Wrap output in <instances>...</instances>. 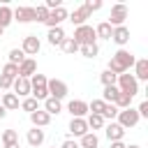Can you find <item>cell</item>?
Returning <instances> with one entry per match:
<instances>
[{
    "label": "cell",
    "instance_id": "23",
    "mask_svg": "<svg viewBox=\"0 0 148 148\" xmlns=\"http://www.w3.org/2000/svg\"><path fill=\"white\" fill-rule=\"evenodd\" d=\"M44 111H46L49 116H58V113L62 111V102H60V99H53V97H46V99H44Z\"/></svg>",
    "mask_w": 148,
    "mask_h": 148
},
{
    "label": "cell",
    "instance_id": "22",
    "mask_svg": "<svg viewBox=\"0 0 148 148\" xmlns=\"http://www.w3.org/2000/svg\"><path fill=\"white\" fill-rule=\"evenodd\" d=\"M0 104L5 106V111H16V109L21 106V102H18V97H16L14 92H2Z\"/></svg>",
    "mask_w": 148,
    "mask_h": 148
},
{
    "label": "cell",
    "instance_id": "38",
    "mask_svg": "<svg viewBox=\"0 0 148 148\" xmlns=\"http://www.w3.org/2000/svg\"><path fill=\"white\" fill-rule=\"evenodd\" d=\"M46 18H49V9H46L44 5H37V7H35V21H37V23H44Z\"/></svg>",
    "mask_w": 148,
    "mask_h": 148
},
{
    "label": "cell",
    "instance_id": "41",
    "mask_svg": "<svg viewBox=\"0 0 148 148\" xmlns=\"http://www.w3.org/2000/svg\"><path fill=\"white\" fill-rule=\"evenodd\" d=\"M136 113H139V118H148V102H146V99L136 106Z\"/></svg>",
    "mask_w": 148,
    "mask_h": 148
},
{
    "label": "cell",
    "instance_id": "8",
    "mask_svg": "<svg viewBox=\"0 0 148 148\" xmlns=\"http://www.w3.org/2000/svg\"><path fill=\"white\" fill-rule=\"evenodd\" d=\"M39 49H42V42H39V37H37V35H25V37H23L21 51L25 53V58L37 56V53H39Z\"/></svg>",
    "mask_w": 148,
    "mask_h": 148
},
{
    "label": "cell",
    "instance_id": "2",
    "mask_svg": "<svg viewBox=\"0 0 148 148\" xmlns=\"http://www.w3.org/2000/svg\"><path fill=\"white\" fill-rule=\"evenodd\" d=\"M49 79L44 74H32L30 76V97H35L37 102H44L49 97V88H46Z\"/></svg>",
    "mask_w": 148,
    "mask_h": 148
},
{
    "label": "cell",
    "instance_id": "25",
    "mask_svg": "<svg viewBox=\"0 0 148 148\" xmlns=\"http://www.w3.org/2000/svg\"><path fill=\"white\" fill-rule=\"evenodd\" d=\"M79 148H99V139H97V134H95V132L83 134L81 141H79Z\"/></svg>",
    "mask_w": 148,
    "mask_h": 148
},
{
    "label": "cell",
    "instance_id": "16",
    "mask_svg": "<svg viewBox=\"0 0 148 148\" xmlns=\"http://www.w3.org/2000/svg\"><path fill=\"white\" fill-rule=\"evenodd\" d=\"M67 18L74 23V28H79V25H86V21L90 18V14H88V9L81 5V7H76L74 12H69V14H67Z\"/></svg>",
    "mask_w": 148,
    "mask_h": 148
},
{
    "label": "cell",
    "instance_id": "46",
    "mask_svg": "<svg viewBox=\"0 0 148 148\" xmlns=\"http://www.w3.org/2000/svg\"><path fill=\"white\" fill-rule=\"evenodd\" d=\"M5 116H7V111H5V106H2V104H0V120H2V118H5Z\"/></svg>",
    "mask_w": 148,
    "mask_h": 148
},
{
    "label": "cell",
    "instance_id": "49",
    "mask_svg": "<svg viewBox=\"0 0 148 148\" xmlns=\"http://www.w3.org/2000/svg\"><path fill=\"white\" fill-rule=\"evenodd\" d=\"M0 97H2V90H0Z\"/></svg>",
    "mask_w": 148,
    "mask_h": 148
},
{
    "label": "cell",
    "instance_id": "42",
    "mask_svg": "<svg viewBox=\"0 0 148 148\" xmlns=\"http://www.w3.org/2000/svg\"><path fill=\"white\" fill-rule=\"evenodd\" d=\"M12 83H14L12 79H7V76H2V74H0V90H2V92H7V90L12 88Z\"/></svg>",
    "mask_w": 148,
    "mask_h": 148
},
{
    "label": "cell",
    "instance_id": "6",
    "mask_svg": "<svg viewBox=\"0 0 148 148\" xmlns=\"http://www.w3.org/2000/svg\"><path fill=\"white\" fill-rule=\"evenodd\" d=\"M125 18H127V5L125 2H116L111 7V14H109V25L111 28H118V25H125Z\"/></svg>",
    "mask_w": 148,
    "mask_h": 148
},
{
    "label": "cell",
    "instance_id": "18",
    "mask_svg": "<svg viewBox=\"0 0 148 148\" xmlns=\"http://www.w3.org/2000/svg\"><path fill=\"white\" fill-rule=\"evenodd\" d=\"M65 30H62V25H58V28H49V32H46V42L51 44V46H62V42H65Z\"/></svg>",
    "mask_w": 148,
    "mask_h": 148
},
{
    "label": "cell",
    "instance_id": "50",
    "mask_svg": "<svg viewBox=\"0 0 148 148\" xmlns=\"http://www.w3.org/2000/svg\"><path fill=\"white\" fill-rule=\"evenodd\" d=\"M53 148H56V146H53Z\"/></svg>",
    "mask_w": 148,
    "mask_h": 148
},
{
    "label": "cell",
    "instance_id": "14",
    "mask_svg": "<svg viewBox=\"0 0 148 148\" xmlns=\"http://www.w3.org/2000/svg\"><path fill=\"white\" fill-rule=\"evenodd\" d=\"M67 130H69V134H72V136H79V139H81L83 134H88V132H90V130H88V123H86V118H72Z\"/></svg>",
    "mask_w": 148,
    "mask_h": 148
},
{
    "label": "cell",
    "instance_id": "4",
    "mask_svg": "<svg viewBox=\"0 0 148 148\" xmlns=\"http://www.w3.org/2000/svg\"><path fill=\"white\" fill-rule=\"evenodd\" d=\"M79 46H86V44H97V37H95V28L92 25H79L74 28V37H72Z\"/></svg>",
    "mask_w": 148,
    "mask_h": 148
},
{
    "label": "cell",
    "instance_id": "17",
    "mask_svg": "<svg viewBox=\"0 0 148 148\" xmlns=\"http://www.w3.org/2000/svg\"><path fill=\"white\" fill-rule=\"evenodd\" d=\"M111 39H113L120 49H125V44H130V28H127V25H118V28H113Z\"/></svg>",
    "mask_w": 148,
    "mask_h": 148
},
{
    "label": "cell",
    "instance_id": "40",
    "mask_svg": "<svg viewBox=\"0 0 148 148\" xmlns=\"http://www.w3.org/2000/svg\"><path fill=\"white\" fill-rule=\"evenodd\" d=\"M83 7L88 9V14H92V12L102 9V0H86V2H83Z\"/></svg>",
    "mask_w": 148,
    "mask_h": 148
},
{
    "label": "cell",
    "instance_id": "33",
    "mask_svg": "<svg viewBox=\"0 0 148 148\" xmlns=\"http://www.w3.org/2000/svg\"><path fill=\"white\" fill-rule=\"evenodd\" d=\"M21 109H23V111H28V116H30L32 111H37V109H39V102H37L35 97H25V99L21 102Z\"/></svg>",
    "mask_w": 148,
    "mask_h": 148
},
{
    "label": "cell",
    "instance_id": "43",
    "mask_svg": "<svg viewBox=\"0 0 148 148\" xmlns=\"http://www.w3.org/2000/svg\"><path fill=\"white\" fill-rule=\"evenodd\" d=\"M60 148H79V141H74V139H65V141L60 143Z\"/></svg>",
    "mask_w": 148,
    "mask_h": 148
},
{
    "label": "cell",
    "instance_id": "12",
    "mask_svg": "<svg viewBox=\"0 0 148 148\" xmlns=\"http://www.w3.org/2000/svg\"><path fill=\"white\" fill-rule=\"evenodd\" d=\"M12 90H14V95L16 97H30V79H21V76H16L14 79V83H12Z\"/></svg>",
    "mask_w": 148,
    "mask_h": 148
},
{
    "label": "cell",
    "instance_id": "47",
    "mask_svg": "<svg viewBox=\"0 0 148 148\" xmlns=\"http://www.w3.org/2000/svg\"><path fill=\"white\" fill-rule=\"evenodd\" d=\"M125 148H141V146H136V143H130V146H125Z\"/></svg>",
    "mask_w": 148,
    "mask_h": 148
},
{
    "label": "cell",
    "instance_id": "34",
    "mask_svg": "<svg viewBox=\"0 0 148 148\" xmlns=\"http://www.w3.org/2000/svg\"><path fill=\"white\" fill-rule=\"evenodd\" d=\"M0 74H2V76H7V79H12V81H14V79H16V76H18V65H12V62H7V65H5V67H2V72H0Z\"/></svg>",
    "mask_w": 148,
    "mask_h": 148
},
{
    "label": "cell",
    "instance_id": "5",
    "mask_svg": "<svg viewBox=\"0 0 148 148\" xmlns=\"http://www.w3.org/2000/svg\"><path fill=\"white\" fill-rule=\"evenodd\" d=\"M139 120H141V118H139V113H136L134 106L123 109V111H118V116H116V123H118L123 130H132V127H136Z\"/></svg>",
    "mask_w": 148,
    "mask_h": 148
},
{
    "label": "cell",
    "instance_id": "15",
    "mask_svg": "<svg viewBox=\"0 0 148 148\" xmlns=\"http://www.w3.org/2000/svg\"><path fill=\"white\" fill-rule=\"evenodd\" d=\"M44 139H46V132H44V130H39V127L28 130V134H25V141H28V146H30V148H39V146L44 143Z\"/></svg>",
    "mask_w": 148,
    "mask_h": 148
},
{
    "label": "cell",
    "instance_id": "1",
    "mask_svg": "<svg viewBox=\"0 0 148 148\" xmlns=\"http://www.w3.org/2000/svg\"><path fill=\"white\" fill-rule=\"evenodd\" d=\"M134 62H136V56H134L132 51H127V49H118V51L111 56L106 69L113 72L116 76H120V74H125V72H130V69L134 67Z\"/></svg>",
    "mask_w": 148,
    "mask_h": 148
},
{
    "label": "cell",
    "instance_id": "3",
    "mask_svg": "<svg viewBox=\"0 0 148 148\" xmlns=\"http://www.w3.org/2000/svg\"><path fill=\"white\" fill-rule=\"evenodd\" d=\"M116 88L120 90V92H125V95H130V97H134V95H139V81L132 76V74H120L118 79H116Z\"/></svg>",
    "mask_w": 148,
    "mask_h": 148
},
{
    "label": "cell",
    "instance_id": "10",
    "mask_svg": "<svg viewBox=\"0 0 148 148\" xmlns=\"http://www.w3.org/2000/svg\"><path fill=\"white\" fill-rule=\"evenodd\" d=\"M104 134H106L109 143H111V141H123L125 130H123V127H120L116 120H111V123H106V125H104Z\"/></svg>",
    "mask_w": 148,
    "mask_h": 148
},
{
    "label": "cell",
    "instance_id": "7",
    "mask_svg": "<svg viewBox=\"0 0 148 148\" xmlns=\"http://www.w3.org/2000/svg\"><path fill=\"white\" fill-rule=\"evenodd\" d=\"M46 88H49V97L60 99V102H62V99L67 97V92H69V88H67V83H65L62 79H49Z\"/></svg>",
    "mask_w": 148,
    "mask_h": 148
},
{
    "label": "cell",
    "instance_id": "20",
    "mask_svg": "<svg viewBox=\"0 0 148 148\" xmlns=\"http://www.w3.org/2000/svg\"><path fill=\"white\" fill-rule=\"evenodd\" d=\"M136 81H148V58H136L134 62V74Z\"/></svg>",
    "mask_w": 148,
    "mask_h": 148
},
{
    "label": "cell",
    "instance_id": "31",
    "mask_svg": "<svg viewBox=\"0 0 148 148\" xmlns=\"http://www.w3.org/2000/svg\"><path fill=\"white\" fill-rule=\"evenodd\" d=\"M60 49H62L67 56H74V53L79 51V44H76L72 37H65V42H62V46H60Z\"/></svg>",
    "mask_w": 148,
    "mask_h": 148
},
{
    "label": "cell",
    "instance_id": "35",
    "mask_svg": "<svg viewBox=\"0 0 148 148\" xmlns=\"http://www.w3.org/2000/svg\"><path fill=\"white\" fill-rule=\"evenodd\" d=\"M116 79H118V76H116L113 72H109V69H104V72L99 74V81H102L104 88H106V86H116Z\"/></svg>",
    "mask_w": 148,
    "mask_h": 148
},
{
    "label": "cell",
    "instance_id": "28",
    "mask_svg": "<svg viewBox=\"0 0 148 148\" xmlns=\"http://www.w3.org/2000/svg\"><path fill=\"white\" fill-rule=\"evenodd\" d=\"M118 92H120V90H118L116 86H106V88L102 90V97H99V99H102V102H106V104H113V102H116V97H118Z\"/></svg>",
    "mask_w": 148,
    "mask_h": 148
},
{
    "label": "cell",
    "instance_id": "21",
    "mask_svg": "<svg viewBox=\"0 0 148 148\" xmlns=\"http://www.w3.org/2000/svg\"><path fill=\"white\" fill-rule=\"evenodd\" d=\"M30 123H32V127H46L49 123H51V116L44 111V109H37V111H32L30 113Z\"/></svg>",
    "mask_w": 148,
    "mask_h": 148
},
{
    "label": "cell",
    "instance_id": "26",
    "mask_svg": "<svg viewBox=\"0 0 148 148\" xmlns=\"http://www.w3.org/2000/svg\"><path fill=\"white\" fill-rule=\"evenodd\" d=\"M111 32H113V28H111L106 21H102V23L95 25V37H97V39H111Z\"/></svg>",
    "mask_w": 148,
    "mask_h": 148
},
{
    "label": "cell",
    "instance_id": "48",
    "mask_svg": "<svg viewBox=\"0 0 148 148\" xmlns=\"http://www.w3.org/2000/svg\"><path fill=\"white\" fill-rule=\"evenodd\" d=\"M2 35H5V30H2V28H0V37H2Z\"/></svg>",
    "mask_w": 148,
    "mask_h": 148
},
{
    "label": "cell",
    "instance_id": "36",
    "mask_svg": "<svg viewBox=\"0 0 148 148\" xmlns=\"http://www.w3.org/2000/svg\"><path fill=\"white\" fill-rule=\"evenodd\" d=\"M104 106H106V102H102V99H92V102H88V113H97V116H102Z\"/></svg>",
    "mask_w": 148,
    "mask_h": 148
},
{
    "label": "cell",
    "instance_id": "39",
    "mask_svg": "<svg viewBox=\"0 0 148 148\" xmlns=\"http://www.w3.org/2000/svg\"><path fill=\"white\" fill-rule=\"evenodd\" d=\"M18 141V132L16 130H5L2 132V146L5 143H16Z\"/></svg>",
    "mask_w": 148,
    "mask_h": 148
},
{
    "label": "cell",
    "instance_id": "45",
    "mask_svg": "<svg viewBox=\"0 0 148 148\" xmlns=\"http://www.w3.org/2000/svg\"><path fill=\"white\" fill-rule=\"evenodd\" d=\"M2 148H21V146H18V141H16V143H5Z\"/></svg>",
    "mask_w": 148,
    "mask_h": 148
},
{
    "label": "cell",
    "instance_id": "32",
    "mask_svg": "<svg viewBox=\"0 0 148 148\" xmlns=\"http://www.w3.org/2000/svg\"><path fill=\"white\" fill-rule=\"evenodd\" d=\"M79 51H81L83 58H95L99 53V46L97 44H86V46H79Z\"/></svg>",
    "mask_w": 148,
    "mask_h": 148
},
{
    "label": "cell",
    "instance_id": "30",
    "mask_svg": "<svg viewBox=\"0 0 148 148\" xmlns=\"http://www.w3.org/2000/svg\"><path fill=\"white\" fill-rule=\"evenodd\" d=\"M132 99L134 97H130V95H125V92H118V97H116V106H118V111H123V109H130L132 106Z\"/></svg>",
    "mask_w": 148,
    "mask_h": 148
},
{
    "label": "cell",
    "instance_id": "19",
    "mask_svg": "<svg viewBox=\"0 0 148 148\" xmlns=\"http://www.w3.org/2000/svg\"><path fill=\"white\" fill-rule=\"evenodd\" d=\"M32 74H37V60H35V58H25V60L18 65V76H21V79H30Z\"/></svg>",
    "mask_w": 148,
    "mask_h": 148
},
{
    "label": "cell",
    "instance_id": "44",
    "mask_svg": "<svg viewBox=\"0 0 148 148\" xmlns=\"http://www.w3.org/2000/svg\"><path fill=\"white\" fill-rule=\"evenodd\" d=\"M125 146H127L125 141H111L109 143V148H125Z\"/></svg>",
    "mask_w": 148,
    "mask_h": 148
},
{
    "label": "cell",
    "instance_id": "11",
    "mask_svg": "<svg viewBox=\"0 0 148 148\" xmlns=\"http://www.w3.org/2000/svg\"><path fill=\"white\" fill-rule=\"evenodd\" d=\"M12 16L18 23H30V21H35V7H16V9H12Z\"/></svg>",
    "mask_w": 148,
    "mask_h": 148
},
{
    "label": "cell",
    "instance_id": "13",
    "mask_svg": "<svg viewBox=\"0 0 148 148\" xmlns=\"http://www.w3.org/2000/svg\"><path fill=\"white\" fill-rule=\"evenodd\" d=\"M67 111L72 113V118H86L88 116V102L83 99H72L67 104Z\"/></svg>",
    "mask_w": 148,
    "mask_h": 148
},
{
    "label": "cell",
    "instance_id": "24",
    "mask_svg": "<svg viewBox=\"0 0 148 148\" xmlns=\"http://www.w3.org/2000/svg\"><path fill=\"white\" fill-rule=\"evenodd\" d=\"M86 123H88V130H90V132L104 130V125H106V120H104L102 116H97V113H88V116H86Z\"/></svg>",
    "mask_w": 148,
    "mask_h": 148
},
{
    "label": "cell",
    "instance_id": "37",
    "mask_svg": "<svg viewBox=\"0 0 148 148\" xmlns=\"http://www.w3.org/2000/svg\"><path fill=\"white\" fill-rule=\"evenodd\" d=\"M116 116H118V106H116V104H106L104 111H102V118L111 123V120H116Z\"/></svg>",
    "mask_w": 148,
    "mask_h": 148
},
{
    "label": "cell",
    "instance_id": "9",
    "mask_svg": "<svg viewBox=\"0 0 148 148\" xmlns=\"http://www.w3.org/2000/svg\"><path fill=\"white\" fill-rule=\"evenodd\" d=\"M67 14H69V12H67L65 7L51 9V12H49V18L44 21V25H46V28H58V25H62V21L67 18Z\"/></svg>",
    "mask_w": 148,
    "mask_h": 148
},
{
    "label": "cell",
    "instance_id": "29",
    "mask_svg": "<svg viewBox=\"0 0 148 148\" xmlns=\"http://www.w3.org/2000/svg\"><path fill=\"white\" fill-rule=\"evenodd\" d=\"M25 60V53L21 51V49H12L9 53H7V62H12V65H21Z\"/></svg>",
    "mask_w": 148,
    "mask_h": 148
},
{
    "label": "cell",
    "instance_id": "27",
    "mask_svg": "<svg viewBox=\"0 0 148 148\" xmlns=\"http://www.w3.org/2000/svg\"><path fill=\"white\" fill-rule=\"evenodd\" d=\"M12 21H14V16H12V7H9V5H0V28L5 30Z\"/></svg>",
    "mask_w": 148,
    "mask_h": 148
}]
</instances>
